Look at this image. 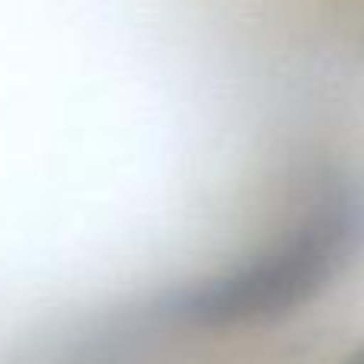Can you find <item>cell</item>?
<instances>
[{"label":"cell","instance_id":"2","mask_svg":"<svg viewBox=\"0 0 364 364\" xmlns=\"http://www.w3.org/2000/svg\"><path fill=\"white\" fill-rule=\"evenodd\" d=\"M342 364H364V346L358 348V352H352V355H348V358L342 361Z\"/></svg>","mask_w":364,"mask_h":364},{"label":"cell","instance_id":"1","mask_svg":"<svg viewBox=\"0 0 364 364\" xmlns=\"http://www.w3.org/2000/svg\"><path fill=\"white\" fill-rule=\"evenodd\" d=\"M364 246V195L346 179L314 188L297 218L259 252L173 294L170 314L195 326L265 323L314 301Z\"/></svg>","mask_w":364,"mask_h":364}]
</instances>
